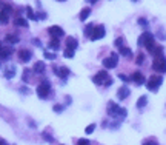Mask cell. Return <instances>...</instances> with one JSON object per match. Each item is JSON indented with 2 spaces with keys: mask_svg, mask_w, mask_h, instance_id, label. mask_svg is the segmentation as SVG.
Here are the masks:
<instances>
[{
  "mask_svg": "<svg viewBox=\"0 0 166 145\" xmlns=\"http://www.w3.org/2000/svg\"><path fill=\"white\" fill-rule=\"evenodd\" d=\"M118 53H120V56H123V57H126V59L132 57V51L129 50L128 46H122V48H118Z\"/></svg>",
  "mask_w": 166,
  "mask_h": 145,
  "instance_id": "obj_17",
  "label": "cell"
},
{
  "mask_svg": "<svg viewBox=\"0 0 166 145\" xmlns=\"http://www.w3.org/2000/svg\"><path fill=\"white\" fill-rule=\"evenodd\" d=\"M152 68L157 71V72H166V59L163 57V56H160V57H155L154 59V62H152Z\"/></svg>",
  "mask_w": 166,
  "mask_h": 145,
  "instance_id": "obj_4",
  "label": "cell"
},
{
  "mask_svg": "<svg viewBox=\"0 0 166 145\" xmlns=\"http://www.w3.org/2000/svg\"><path fill=\"white\" fill-rule=\"evenodd\" d=\"M96 2H99V0H89V3H96Z\"/></svg>",
  "mask_w": 166,
  "mask_h": 145,
  "instance_id": "obj_44",
  "label": "cell"
},
{
  "mask_svg": "<svg viewBox=\"0 0 166 145\" xmlns=\"http://www.w3.org/2000/svg\"><path fill=\"white\" fill-rule=\"evenodd\" d=\"M32 43H36V46H40V45H42V42H40L39 39H32Z\"/></svg>",
  "mask_w": 166,
  "mask_h": 145,
  "instance_id": "obj_41",
  "label": "cell"
},
{
  "mask_svg": "<svg viewBox=\"0 0 166 145\" xmlns=\"http://www.w3.org/2000/svg\"><path fill=\"white\" fill-rule=\"evenodd\" d=\"M146 104H148V97H146V96H141V97L137 101V108H145L146 107Z\"/></svg>",
  "mask_w": 166,
  "mask_h": 145,
  "instance_id": "obj_21",
  "label": "cell"
},
{
  "mask_svg": "<svg viewBox=\"0 0 166 145\" xmlns=\"http://www.w3.org/2000/svg\"><path fill=\"white\" fill-rule=\"evenodd\" d=\"M19 59H20L22 62H29V60L32 59V53L28 51V50H20V51H19Z\"/></svg>",
  "mask_w": 166,
  "mask_h": 145,
  "instance_id": "obj_15",
  "label": "cell"
},
{
  "mask_svg": "<svg viewBox=\"0 0 166 145\" xmlns=\"http://www.w3.org/2000/svg\"><path fill=\"white\" fill-rule=\"evenodd\" d=\"M28 79H29V69L26 68L25 71H23V77H22V80H23V82L26 83V82H28Z\"/></svg>",
  "mask_w": 166,
  "mask_h": 145,
  "instance_id": "obj_33",
  "label": "cell"
},
{
  "mask_svg": "<svg viewBox=\"0 0 166 145\" xmlns=\"http://www.w3.org/2000/svg\"><path fill=\"white\" fill-rule=\"evenodd\" d=\"M106 36V30L103 25H99V27H94V31H92V36H91V40H99V39H103Z\"/></svg>",
  "mask_w": 166,
  "mask_h": 145,
  "instance_id": "obj_6",
  "label": "cell"
},
{
  "mask_svg": "<svg viewBox=\"0 0 166 145\" xmlns=\"http://www.w3.org/2000/svg\"><path fill=\"white\" fill-rule=\"evenodd\" d=\"M161 83H163V77L161 76H151L148 79V82H146V87H148L149 91H157Z\"/></svg>",
  "mask_w": 166,
  "mask_h": 145,
  "instance_id": "obj_3",
  "label": "cell"
},
{
  "mask_svg": "<svg viewBox=\"0 0 166 145\" xmlns=\"http://www.w3.org/2000/svg\"><path fill=\"white\" fill-rule=\"evenodd\" d=\"M45 68H46V65H45V62H36V65H34V72H39V74H40V72H43L45 71Z\"/></svg>",
  "mask_w": 166,
  "mask_h": 145,
  "instance_id": "obj_20",
  "label": "cell"
},
{
  "mask_svg": "<svg viewBox=\"0 0 166 145\" xmlns=\"http://www.w3.org/2000/svg\"><path fill=\"white\" fill-rule=\"evenodd\" d=\"M117 63H118V54H115V53H112L109 57H105V59H103V66H105L106 69L115 68Z\"/></svg>",
  "mask_w": 166,
  "mask_h": 145,
  "instance_id": "obj_5",
  "label": "cell"
},
{
  "mask_svg": "<svg viewBox=\"0 0 166 145\" xmlns=\"http://www.w3.org/2000/svg\"><path fill=\"white\" fill-rule=\"evenodd\" d=\"M108 77H109V76H108V71H106V69H102V71H99L97 74L92 77V82L96 83V85H102V83L106 82Z\"/></svg>",
  "mask_w": 166,
  "mask_h": 145,
  "instance_id": "obj_7",
  "label": "cell"
},
{
  "mask_svg": "<svg viewBox=\"0 0 166 145\" xmlns=\"http://www.w3.org/2000/svg\"><path fill=\"white\" fill-rule=\"evenodd\" d=\"M155 46H157V45H155V42H154V40H151V42H148V43L145 45V48H146V50H148L149 53H152V51H154V48H155Z\"/></svg>",
  "mask_w": 166,
  "mask_h": 145,
  "instance_id": "obj_27",
  "label": "cell"
},
{
  "mask_svg": "<svg viewBox=\"0 0 166 145\" xmlns=\"http://www.w3.org/2000/svg\"><path fill=\"white\" fill-rule=\"evenodd\" d=\"M92 31H94V25L89 23V25L85 27V37H91L92 36Z\"/></svg>",
  "mask_w": 166,
  "mask_h": 145,
  "instance_id": "obj_24",
  "label": "cell"
},
{
  "mask_svg": "<svg viewBox=\"0 0 166 145\" xmlns=\"http://www.w3.org/2000/svg\"><path fill=\"white\" fill-rule=\"evenodd\" d=\"M57 2H65V0H57Z\"/></svg>",
  "mask_w": 166,
  "mask_h": 145,
  "instance_id": "obj_45",
  "label": "cell"
},
{
  "mask_svg": "<svg viewBox=\"0 0 166 145\" xmlns=\"http://www.w3.org/2000/svg\"><path fill=\"white\" fill-rule=\"evenodd\" d=\"M129 94H131L129 88H128L126 85H123V87H120V88H118V91H117V97L120 99V101H125Z\"/></svg>",
  "mask_w": 166,
  "mask_h": 145,
  "instance_id": "obj_14",
  "label": "cell"
},
{
  "mask_svg": "<svg viewBox=\"0 0 166 145\" xmlns=\"http://www.w3.org/2000/svg\"><path fill=\"white\" fill-rule=\"evenodd\" d=\"M145 62V54L143 53H138V56H137V59H135V63L137 65H141Z\"/></svg>",
  "mask_w": 166,
  "mask_h": 145,
  "instance_id": "obj_29",
  "label": "cell"
},
{
  "mask_svg": "<svg viewBox=\"0 0 166 145\" xmlns=\"http://www.w3.org/2000/svg\"><path fill=\"white\" fill-rule=\"evenodd\" d=\"M5 40H6L9 45H15V43H19V42H20V37H19V36H15V34H6Z\"/></svg>",
  "mask_w": 166,
  "mask_h": 145,
  "instance_id": "obj_18",
  "label": "cell"
},
{
  "mask_svg": "<svg viewBox=\"0 0 166 145\" xmlns=\"http://www.w3.org/2000/svg\"><path fill=\"white\" fill-rule=\"evenodd\" d=\"M8 19H9V17H8V14H6V12H3V11L0 12V23H3V25H6V23L9 22Z\"/></svg>",
  "mask_w": 166,
  "mask_h": 145,
  "instance_id": "obj_26",
  "label": "cell"
},
{
  "mask_svg": "<svg viewBox=\"0 0 166 145\" xmlns=\"http://www.w3.org/2000/svg\"><path fill=\"white\" fill-rule=\"evenodd\" d=\"M94 130H96V124H91V125H88L85 128V133L86 134H91V133H94Z\"/></svg>",
  "mask_w": 166,
  "mask_h": 145,
  "instance_id": "obj_30",
  "label": "cell"
},
{
  "mask_svg": "<svg viewBox=\"0 0 166 145\" xmlns=\"http://www.w3.org/2000/svg\"><path fill=\"white\" fill-rule=\"evenodd\" d=\"M45 57L48 59V60H54L57 56H56V53H49V51H45Z\"/></svg>",
  "mask_w": 166,
  "mask_h": 145,
  "instance_id": "obj_32",
  "label": "cell"
},
{
  "mask_svg": "<svg viewBox=\"0 0 166 145\" xmlns=\"http://www.w3.org/2000/svg\"><path fill=\"white\" fill-rule=\"evenodd\" d=\"M0 145H8V143H6V140H3V139H0Z\"/></svg>",
  "mask_w": 166,
  "mask_h": 145,
  "instance_id": "obj_43",
  "label": "cell"
},
{
  "mask_svg": "<svg viewBox=\"0 0 166 145\" xmlns=\"http://www.w3.org/2000/svg\"><path fill=\"white\" fill-rule=\"evenodd\" d=\"M151 40H154V36L151 34V33H143L140 37H138V40H137V45L138 46H145L148 42H151Z\"/></svg>",
  "mask_w": 166,
  "mask_h": 145,
  "instance_id": "obj_9",
  "label": "cell"
},
{
  "mask_svg": "<svg viewBox=\"0 0 166 145\" xmlns=\"http://www.w3.org/2000/svg\"><path fill=\"white\" fill-rule=\"evenodd\" d=\"M131 80L135 83V85H143L146 80H145V76L141 74V72H138V71H135V72H132V76H131Z\"/></svg>",
  "mask_w": 166,
  "mask_h": 145,
  "instance_id": "obj_12",
  "label": "cell"
},
{
  "mask_svg": "<svg viewBox=\"0 0 166 145\" xmlns=\"http://www.w3.org/2000/svg\"><path fill=\"white\" fill-rule=\"evenodd\" d=\"M65 45H66V50H73V51H76L77 50V46H79V40L76 39V37H66V40H65Z\"/></svg>",
  "mask_w": 166,
  "mask_h": 145,
  "instance_id": "obj_10",
  "label": "cell"
},
{
  "mask_svg": "<svg viewBox=\"0 0 166 145\" xmlns=\"http://www.w3.org/2000/svg\"><path fill=\"white\" fill-rule=\"evenodd\" d=\"M77 145H91V142L88 139H79L77 140Z\"/></svg>",
  "mask_w": 166,
  "mask_h": 145,
  "instance_id": "obj_36",
  "label": "cell"
},
{
  "mask_svg": "<svg viewBox=\"0 0 166 145\" xmlns=\"http://www.w3.org/2000/svg\"><path fill=\"white\" fill-rule=\"evenodd\" d=\"M48 46L51 48V50H54V51H57L59 48H60V42H59V39H56V37H53L51 40H49V43H48Z\"/></svg>",
  "mask_w": 166,
  "mask_h": 145,
  "instance_id": "obj_19",
  "label": "cell"
},
{
  "mask_svg": "<svg viewBox=\"0 0 166 145\" xmlns=\"http://www.w3.org/2000/svg\"><path fill=\"white\" fill-rule=\"evenodd\" d=\"M74 53H76V51L66 50V48H65V53H63V54H65V57H68V59H73V57H74Z\"/></svg>",
  "mask_w": 166,
  "mask_h": 145,
  "instance_id": "obj_31",
  "label": "cell"
},
{
  "mask_svg": "<svg viewBox=\"0 0 166 145\" xmlns=\"http://www.w3.org/2000/svg\"><path fill=\"white\" fill-rule=\"evenodd\" d=\"M48 33L51 34V37H56V39H59V37H63V36H65V31H63L60 27H57V25L49 27V28H48Z\"/></svg>",
  "mask_w": 166,
  "mask_h": 145,
  "instance_id": "obj_11",
  "label": "cell"
},
{
  "mask_svg": "<svg viewBox=\"0 0 166 145\" xmlns=\"http://www.w3.org/2000/svg\"><path fill=\"white\" fill-rule=\"evenodd\" d=\"M143 145H155V143H154V140H152V142H151V140H146Z\"/></svg>",
  "mask_w": 166,
  "mask_h": 145,
  "instance_id": "obj_42",
  "label": "cell"
},
{
  "mask_svg": "<svg viewBox=\"0 0 166 145\" xmlns=\"http://www.w3.org/2000/svg\"><path fill=\"white\" fill-rule=\"evenodd\" d=\"M12 53H14V50L11 46H2L0 48V60H6Z\"/></svg>",
  "mask_w": 166,
  "mask_h": 145,
  "instance_id": "obj_13",
  "label": "cell"
},
{
  "mask_svg": "<svg viewBox=\"0 0 166 145\" xmlns=\"http://www.w3.org/2000/svg\"><path fill=\"white\" fill-rule=\"evenodd\" d=\"M53 110H54L56 113H62V111L65 110V107H62V105H59V104H56V105L53 107Z\"/></svg>",
  "mask_w": 166,
  "mask_h": 145,
  "instance_id": "obj_35",
  "label": "cell"
},
{
  "mask_svg": "<svg viewBox=\"0 0 166 145\" xmlns=\"http://www.w3.org/2000/svg\"><path fill=\"white\" fill-rule=\"evenodd\" d=\"M2 46H3V45H2V42H0V48H2Z\"/></svg>",
  "mask_w": 166,
  "mask_h": 145,
  "instance_id": "obj_46",
  "label": "cell"
},
{
  "mask_svg": "<svg viewBox=\"0 0 166 145\" xmlns=\"http://www.w3.org/2000/svg\"><path fill=\"white\" fill-rule=\"evenodd\" d=\"M0 8H2V11H3V12H6V14L12 12V8H11L8 3H3V2H0Z\"/></svg>",
  "mask_w": 166,
  "mask_h": 145,
  "instance_id": "obj_25",
  "label": "cell"
},
{
  "mask_svg": "<svg viewBox=\"0 0 166 145\" xmlns=\"http://www.w3.org/2000/svg\"><path fill=\"white\" fill-rule=\"evenodd\" d=\"M138 23H140L141 27H146V25H148V20H146L145 17H140V19H138Z\"/></svg>",
  "mask_w": 166,
  "mask_h": 145,
  "instance_id": "obj_37",
  "label": "cell"
},
{
  "mask_svg": "<svg viewBox=\"0 0 166 145\" xmlns=\"http://www.w3.org/2000/svg\"><path fill=\"white\" fill-rule=\"evenodd\" d=\"M14 25H17V27H25V28H28V20L22 19V17H19V19H15V20H14Z\"/></svg>",
  "mask_w": 166,
  "mask_h": 145,
  "instance_id": "obj_22",
  "label": "cell"
},
{
  "mask_svg": "<svg viewBox=\"0 0 166 145\" xmlns=\"http://www.w3.org/2000/svg\"><path fill=\"white\" fill-rule=\"evenodd\" d=\"M114 45H115L117 48H122V46H123V37H118V39H115Z\"/></svg>",
  "mask_w": 166,
  "mask_h": 145,
  "instance_id": "obj_34",
  "label": "cell"
},
{
  "mask_svg": "<svg viewBox=\"0 0 166 145\" xmlns=\"http://www.w3.org/2000/svg\"><path fill=\"white\" fill-rule=\"evenodd\" d=\"M26 14H28V17L31 19V20H37V16L34 14V11H32V8H26Z\"/></svg>",
  "mask_w": 166,
  "mask_h": 145,
  "instance_id": "obj_28",
  "label": "cell"
},
{
  "mask_svg": "<svg viewBox=\"0 0 166 145\" xmlns=\"http://www.w3.org/2000/svg\"><path fill=\"white\" fill-rule=\"evenodd\" d=\"M43 137H45L46 140H49V142H53V140H54V139H53V137H51L49 134H46V133H43Z\"/></svg>",
  "mask_w": 166,
  "mask_h": 145,
  "instance_id": "obj_40",
  "label": "cell"
},
{
  "mask_svg": "<svg viewBox=\"0 0 166 145\" xmlns=\"http://www.w3.org/2000/svg\"><path fill=\"white\" fill-rule=\"evenodd\" d=\"M51 93V83L48 80H43L39 87H37V96L40 99H48V96Z\"/></svg>",
  "mask_w": 166,
  "mask_h": 145,
  "instance_id": "obj_2",
  "label": "cell"
},
{
  "mask_svg": "<svg viewBox=\"0 0 166 145\" xmlns=\"http://www.w3.org/2000/svg\"><path fill=\"white\" fill-rule=\"evenodd\" d=\"M103 85H105V87H111V85H112V79H111V77H108V79H106V82H105Z\"/></svg>",
  "mask_w": 166,
  "mask_h": 145,
  "instance_id": "obj_39",
  "label": "cell"
},
{
  "mask_svg": "<svg viewBox=\"0 0 166 145\" xmlns=\"http://www.w3.org/2000/svg\"><path fill=\"white\" fill-rule=\"evenodd\" d=\"M118 79H122V80H123V82H126V83H128V82H129V79H131V77H128V76H126V74H118Z\"/></svg>",
  "mask_w": 166,
  "mask_h": 145,
  "instance_id": "obj_38",
  "label": "cell"
},
{
  "mask_svg": "<svg viewBox=\"0 0 166 145\" xmlns=\"http://www.w3.org/2000/svg\"><path fill=\"white\" fill-rule=\"evenodd\" d=\"M89 14H91V8H83L79 17H80V20H86L89 17Z\"/></svg>",
  "mask_w": 166,
  "mask_h": 145,
  "instance_id": "obj_23",
  "label": "cell"
},
{
  "mask_svg": "<svg viewBox=\"0 0 166 145\" xmlns=\"http://www.w3.org/2000/svg\"><path fill=\"white\" fill-rule=\"evenodd\" d=\"M54 72H56V76H59L62 80H65L71 74V69L68 66H57V68H54Z\"/></svg>",
  "mask_w": 166,
  "mask_h": 145,
  "instance_id": "obj_8",
  "label": "cell"
},
{
  "mask_svg": "<svg viewBox=\"0 0 166 145\" xmlns=\"http://www.w3.org/2000/svg\"><path fill=\"white\" fill-rule=\"evenodd\" d=\"M108 114L109 116H118V117H126L128 111L125 108H122L120 105H117L114 102H109L108 104Z\"/></svg>",
  "mask_w": 166,
  "mask_h": 145,
  "instance_id": "obj_1",
  "label": "cell"
},
{
  "mask_svg": "<svg viewBox=\"0 0 166 145\" xmlns=\"http://www.w3.org/2000/svg\"><path fill=\"white\" fill-rule=\"evenodd\" d=\"M15 69H17V68H15L14 65L8 66V68H6V69L3 71V74H5V77H6V79H12V77L15 76Z\"/></svg>",
  "mask_w": 166,
  "mask_h": 145,
  "instance_id": "obj_16",
  "label": "cell"
}]
</instances>
